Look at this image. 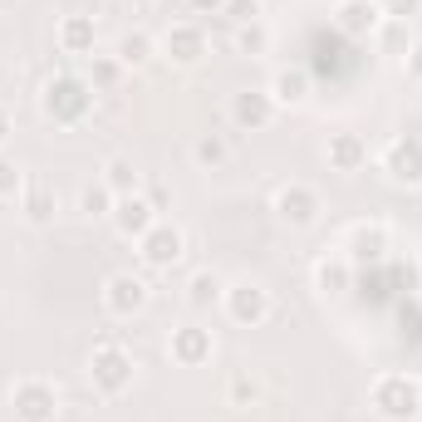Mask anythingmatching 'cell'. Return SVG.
<instances>
[{"label": "cell", "instance_id": "obj_1", "mask_svg": "<svg viewBox=\"0 0 422 422\" xmlns=\"http://www.w3.org/2000/svg\"><path fill=\"white\" fill-rule=\"evenodd\" d=\"M147 255H152V260H172V255H177V236H172V231H157V236L147 241Z\"/></svg>", "mask_w": 422, "mask_h": 422}, {"label": "cell", "instance_id": "obj_3", "mask_svg": "<svg viewBox=\"0 0 422 422\" xmlns=\"http://www.w3.org/2000/svg\"><path fill=\"white\" fill-rule=\"evenodd\" d=\"M0 187H10V167L5 162H0Z\"/></svg>", "mask_w": 422, "mask_h": 422}, {"label": "cell", "instance_id": "obj_4", "mask_svg": "<svg viewBox=\"0 0 422 422\" xmlns=\"http://www.w3.org/2000/svg\"><path fill=\"white\" fill-rule=\"evenodd\" d=\"M0 128H5V118H0ZM0 138H5V133H0Z\"/></svg>", "mask_w": 422, "mask_h": 422}, {"label": "cell", "instance_id": "obj_2", "mask_svg": "<svg viewBox=\"0 0 422 422\" xmlns=\"http://www.w3.org/2000/svg\"><path fill=\"white\" fill-rule=\"evenodd\" d=\"M143 221H147V216H143L138 202H128V207H123V226H143Z\"/></svg>", "mask_w": 422, "mask_h": 422}]
</instances>
